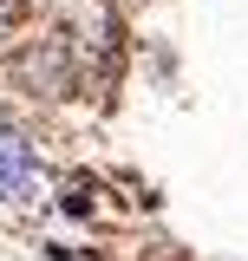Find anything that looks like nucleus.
Segmentation results:
<instances>
[{"mask_svg": "<svg viewBox=\"0 0 248 261\" xmlns=\"http://www.w3.org/2000/svg\"><path fill=\"white\" fill-rule=\"evenodd\" d=\"M46 196V163L13 124H0V209H27Z\"/></svg>", "mask_w": 248, "mask_h": 261, "instance_id": "1", "label": "nucleus"}]
</instances>
